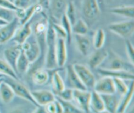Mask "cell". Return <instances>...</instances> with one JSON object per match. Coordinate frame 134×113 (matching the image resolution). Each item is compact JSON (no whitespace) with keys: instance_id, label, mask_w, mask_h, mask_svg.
Here are the masks:
<instances>
[{"instance_id":"cell-1","label":"cell","mask_w":134,"mask_h":113,"mask_svg":"<svg viewBox=\"0 0 134 113\" xmlns=\"http://www.w3.org/2000/svg\"><path fill=\"white\" fill-rule=\"evenodd\" d=\"M56 34L52 26V23H49L46 35V54L44 56V66L48 70H54L58 68L56 57Z\"/></svg>"},{"instance_id":"cell-2","label":"cell","mask_w":134,"mask_h":113,"mask_svg":"<svg viewBox=\"0 0 134 113\" xmlns=\"http://www.w3.org/2000/svg\"><path fill=\"white\" fill-rule=\"evenodd\" d=\"M106 66L101 67L102 68L115 70H126L133 72V64L130 62H126L119 55L111 51L109 52Z\"/></svg>"},{"instance_id":"cell-3","label":"cell","mask_w":134,"mask_h":113,"mask_svg":"<svg viewBox=\"0 0 134 113\" xmlns=\"http://www.w3.org/2000/svg\"><path fill=\"white\" fill-rule=\"evenodd\" d=\"M109 29L116 35L128 39L133 35L134 32V20L129 19L121 22H113L109 25Z\"/></svg>"},{"instance_id":"cell-4","label":"cell","mask_w":134,"mask_h":113,"mask_svg":"<svg viewBox=\"0 0 134 113\" xmlns=\"http://www.w3.org/2000/svg\"><path fill=\"white\" fill-rule=\"evenodd\" d=\"M31 36L20 45L22 51L27 56L31 64H32L39 60L42 52L35 37L31 38Z\"/></svg>"},{"instance_id":"cell-5","label":"cell","mask_w":134,"mask_h":113,"mask_svg":"<svg viewBox=\"0 0 134 113\" xmlns=\"http://www.w3.org/2000/svg\"><path fill=\"white\" fill-rule=\"evenodd\" d=\"M73 66L76 74L86 89H94L96 79L92 72L87 66L79 63L73 64Z\"/></svg>"},{"instance_id":"cell-6","label":"cell","mask_w":134,"mask_h":113,"mask_svg":"<svg viewBox=\"0 0 134 113\" xmlns=\"http://www.w3.org/2000/svg\"><path fill=\"white\" fill-rule=\"evenodd\" d=\"M5 80L13 88L15 95L31 102L34 106H38L35 102V100L33 98L32 95H31V91L29 90L23 84L20 82L19 80H14V79L9 78V80H5Z\"/></svg>"},{"instance_id":"cell-7","label":"cell","mask_w":134,"mask_h":113,"mask_svg":"<svg viewBox=\"0 0 134 113\" xmlns=\"http://www.w3.org/2000/svg\"><path fill=\"white\" fill-rule=\"evenodd\" d=\"M91 91L87 89H73V100L77 103V106L84 113H90Z\"/></svg>"},{"instance_id":"cell-8","label":"cell","mask_w":134,"mask_h":113,"mask_svg":"<svg viewBox=\"0 0 134 113\" xmlns=\"http://www.w3.org/2000/svg\"><path fill=\"white\" fill-rule=\"evenodd\" d=\"M20 26L19 20L16 17L12 21L0 27V45L11 40L16 32Z\"/></svg>"},{"instance_id":"cell-9","label":"cell","mask_w":134,"mask_h":113,"mask_svg":"<svg viewBox=\"0 0 134 113\" xmlns=\"http://www.w3.org/2000/svg\"><path fill=\"white\" fill-rule=\"evenodd\" d=\"M93 90L99 93L100 95L115 93L113 79L109 76H103L98 81L96 80Z\"/></svg>"},{"instance_id":"cell-10","label":"cell","mask_w":134,"mask_h":113,"mask_svg":"<svg viewBox=\"0 0 134 113\" xmlns=\"http://www.w3.org/2000/svg\"><path fill=\"white\" fill-rule=\"evenodd\" d=\"M82 13L84 16L90 20L98 18L101 11L98 0H84Z\"/></svg>"},{"instance_id":"cell-11","label":"cell","mask_w":134,"mask_h":113,"mask_svg":"<svg viewBox=\"0 0 134 113\" xmlns=\"http://www.w3.org/2000/svg\"><path fill=\"white\" fill-rule=\"evenodd\" d=\"M56 57L58 67H64L68 60V48L67 41L65 39L60 38H56Z\"/></svg>"},{"instance_id":"cell-12","label":"cell","mask_w":134,"mask_h":113,"mask_svg":"<svg viewBox=\"0 0 134 113\" xmlns=\"http://www.w3.org/2000/svg\"><path fill=\"white\" fill-rule=\"evenodd\" d=\"M66 84L67 88H71L72 89H82L85 90L86 89L85 85L82 84L79 78L76 74L73 64H69L66 68ZM88 90V89H87Z\"/></svg>"},{"instance_id":"cell-13","label":"cell","mask_w":134,"mask_h":113,"mask_svg":"<svg viewBox=\"0 0 134 113\" xmlns=\"http://www.w3.org/2000/svg\"><path fill=\"white\" fill-rule=\"evenodd\" d=\"M31 95L37 106H44L56 99V95L52 91L45 89H39L31 91Z\"/></svg>"},{"instance_id":"cell-14","label":"cell","mask_w":134,"mask_h":113,"mask_svg":"<svg viewBox=\"0 0 134 113\" xmlns=\"http://www.w3.org/2000/svg\"><path fill=\"white\" fill-rule=\"evenodd\" d=\"M98 73L102 76H109L112 78H120L124 80L133 81L134 74L132 71L115 70H107L99 68Z\"/></svg>"},{"instance_id":"cell-15","label":"cell","mask_w":134,"mask_h":113,"mask_svg":"<svg viewBox=\"0 0 134 113\" xmlns=\"http://www.w3.org/2000/svg\"><path fill=\"white\" fill-rule=\"evenodd\" d=\"M21 51H22L21 45L18 44L8 47L4 51L5 60L14 70L15 72L17 60L20 55Z\"/></svg>"},{"instance_id":"cell-16","label":"cell","mask_w":134,"mask_h":113,"mask_svg":"<svg viewBox=\"0 0 134 113\" xmlns=\"http://www.w3.org/2000/svg\"><path fill=\"white\" fill-rule=\"evenodd\" d=\"M109 52L105 49H98L90 55L88 58L89 66L91 68H99L107 59Z\"/></svg>"},{"instance_id":"cell-17","label":"cell","mask_w":134,"mask_h":113,"mask_svg":"<svg viewBox=\"0 0 134 113\" xmlns=\"http://www.w3.org/2000/svg\"><path fill=\"white\" fill-rule=\"evenodd\" d=\"M68 2L67 0H51L49 8L51 14L56 20H60L65 14Z\"/></svg>"},{"instance_id":"cell-18","label":"cell","mask_w":134,"mask_h":113,"mask_svg":"<svg viewBox=\"0 0 134 113\" xmlns=\"http://www.w3.org/2000/svg\"><path fill=\"white\" fill-rule=\"evenodd\" d=\"M31 34L32 28L31 23L29 22L18 28L11 40L14 41L16 44L22 45L31 36Z\"/></svg>"},{"instance_id":"cell-19","label":"cell","mask_w":134,"mask_h":113,"mask_svg":"<svg viewBox=\"0 0 134 113\" xmlns=\"http://www.w3.org/2000/svg\"><path fill=\"white\" fill-rule=\"evenodd\" d=\"M105 105V109L111 113H116L120 99L116 93L101 95Z\"/></svg>"},{"instance_id":"cell-20","label":"cell","mask_w":134,"mask_h":113,"mask_svg":"<svg viewBox=\"0 0 134 113\" xmlns=\"http://www.w3.org/2000/svg\"><path fill=\"white\" fill-rule=\"evenodd\" d=\"M133 90H134V84L133 81H132L130 85L129 86L128 91L124 95L121 96L120 99L119 106H118L116 113H125L126 110L128 109L130 104L132 102L133 96Z\"/></svg>"},{"instance_id":"cell-21","label":"cell","mask_w":134,"mask_h":113,"mask_svg":"<svg viewBox=\"0 0 134 113\" xmlns=\"http://www.w3.org/2000/svg\"><path fill=\"white\" fill-rule=\"evenodd\" d=\"M76 46L77 50L81 55L86 56L89 53L91 47V42L86 35H75V34Z\"/></svg>"},{"instance_id":"cell-22","label":"cell","mask_w":134,"mask_h":113,"mask_svg":"<svg viewBox=\"0 0 134 113\" xmlns=\"http://www.w3.org/2000/svg\"><path fill=\"white\" fill-rule=\"evenodd\" d=\"M13 88L5 80L0 85V99L5 104H9L12 102L15 97Z\"/></svg>"},{"instance_id":"cell-23","label":"cell","mask_w":134,"mask_h":113,"mask_svg":"<svg viewBox=\"0 0 134 113\" xmlns=\"http://www.w3.org/2000/svg\"><path fill=\"white\" fill-rule=\"evenodd\" d=\"M90 106V111H93L94 113L99 112L102 110H105L102 95L94 90L91 91Z\"/></svg>"},{"instance_id":"cell-24","label":"cell","mask_w":134,"mask_h":113,"mask_svg":"<svg viewBox=\"0 0 134 113\" xmlns=\"http://www.w3.org/2000/svg\"><path fill=\"white\" fill-rule=\"evenodd\" d=\"M110 12L116 15L133 19L134 7L133 5H119L110 9Z\"/></svg>"},{"instance_id":"cell-25","label":"cell","mask_w":134,"mask_h":113,"mask_svg":"<svg viewBox=\"0 0 134 113\" xmlns=\"http://www.w3.org/2000/svg\"><path fill=\"white\" fill-rule=\"evenodd\" d=\"M33 82L38 85H43L47 84L50 79L48 72L43 68H38L31 72Z\"/></svg>"},{"instance_id":"cell-26","label":"cell","mask_w":134,"mask_h":113,"mask_svg":"<svg viewBox=\"0 0 134 113\" xmlns=\"http://www.w3.org/2000/svg\"><path fill=\"white\" fill-rule=\"evenodd\" d=\"M31 63L27 56H26L23 51H21V53L18 57L16 66V72L18 74H25L28 72L30 67L31 66Z\"/></svg>"},{"instance_id":"cell-27","label":"cell","mask_w":134,"mask_h":113,"mask_svg":"<svg viewBox=\"0 0 134 113\" xmlns=\"http://www.w3.org/2000/svg\"><path fill=\"white\" fill-rule=\"evenodd\" d=\"M52 85L54 93L55 95H57L58 93L62 91L66 87L65 82L63 80L62 78L59 74L58 71H56L53 74L52 77Z\"/></svg>"},{"instance_id":"cell-28","label":"cell","mask_w":134,"mask_h":113,"mask_svg":"<svg viewBox=\"0 0 134 113\" xmlns=\"http://www.w3.org/2000/svg\"><path fill=\"white\" fill-rule=\"evenodd\" d=\"M0 74L14 80H19L18 74L14 70L5 60L0 59Z\"/></svg>"},{"instance_id":"cell-29","label":"cell","mask_w":134,"mask_h":113,"mask_svg":"<svg viewBox=\"0 0 134 113\" xmlns=\"http://www.w3.org/2000/svg\"><path fill=\"white\" fill-rule=\"evenodd\" d=\"M89 28L87 24L83 19L77 20L72 25L73 34L75 35H86L88 32Z\"/></svg>"},{"instance_id":"cell-30","label":"cell","mask_w":134,"mask_h":113,"mask_svg":"<svg viewBox=\"0 0 134 113\" xmlns=\"http://www.w3.org/2000/svg\"><path fill=\"white\" fill-rule=\"evenodd\" d=\"M106 40V34L104 30L99 28L96 30L93 38V45L96 49H102L104 46Z\"/></svg>"},{"instance_id":"cell-31","label":"cell","mask_w":134,"mask_h":113,"mask_svg":"<svg viewBox=\"0 0 134 113\" xmlns=\"http://www.w3.org/2000/svg\"><path fill=\"white\" fill-rule=\"evenodd\" d=\"M56 99L61 102L63 108V113H84L76 105L73 104L71 101H67L56 97Z\"/></svg>"},{"instance_id":"cell-32","label":"cell","mask_w":134,"mask_h":113,"mask_svg":"<svg viewBox=\"0 0 134 113\" xmlns=\"http://www.w3.org/2000/svg\"><path fill=\"white\" fill-rule=\"evenodd\" d=\"M115 88V93L120 96L124 95L128 91L129 87L126 85L125 80L120 78H113Z\"/></svg>"},{"instance_id":"cell-33","label":"cell","mask_w":134,"mask_h":113,"mask_svg":"<svg viewBox=\"0 0 134 113\" xmlns=\"http://www.w3.org/2000/svg\"><path fill=\"white\" fill-rule=\"evenodd\" d=\"M65 14L72 25L77 21V13H76L75 6L73 1L68 2Z\"/></svg>"},{"instance_id":"cell-34","label":"cell","mask_w":134,"mask_h":113,"mask_svg":"<svg viewBox=\"0 0 134 113\" xmlns=\"http://www.w3.org/2000/svg\"><path fill=\"white\" fill-rule=\"evenodd\" d=\"M61 21V26L64 28L65 32L67 34V41L68 43H70L73 38V32H72V24L69 22V20L66 17L65 14H64L62 18L60 20Z\"/></svg>"},{"instance_id":"cell-35","label":"cell","mask_w":134,"mask_h":113,"mask_svg":"<svg viewBox=\"0 0 134 113\" xmlns=\"http://www.w3.org/2000/svg\"><path fill=\"white\" fill-rule=\"evenodd\" d=\"M16 17L15 11L9 9L0 8V18L6 22H9L13 20Z\"/></svg>"},{"instance_id":"cell-36","label":"cell","mask_w":134,"mask_h":113,"mask_svg":"<svg viewBox=\"0 0 134 113\" xmlns=\"http://www.w3.org/2000/svg\"><path fill=\"white\" fill-rule=\"evenodd\" d=\"M56 97L67 101H71L73 98V89L65 88L62 91L57 95Z\"/></svg>"},{"instance_id":"cell-37","label":"cell","mask_w":134,"mask_h":113,"mask_svg":"<svg viewBox=\"0 0 134 113\" xmlns=\"http://www.w3.org/2000/svg\"><path fill=\"white\" fill-rule=\"evenodd\" d=\"M126 51L129 62L134 64V48L132 42L129 39H126Z\"/></svg>"},{"instance_id":"cell-38","label":"cell","mask_w":134,"mask_h":113,"mask_svg":"<svg viewBox=\"0 0 134 113\" xmlns=\"http://www.w3.org/2000/svg\"><path fill=\"white\" fill-rule=\"evenodd\" d=\"M52 23V22H51ZM52 26L53 28V30L54 31L55 34L57 38H64L67 41V34L65 32L64 28L61 26V24L56 23H52Z\"/></svg>"},{"instance_id":"cell-39","label":"cell","mask_w":134,"mask_h":113,"mask_svg":"<svg viewBox=\"0 0 134 113\" xmlns=\"http://www.w3.org/2000/svg\"><path fill=\"white\" fill-rule=\"evenodd\" d=\"M32 0H13V3L19 9H26L31 5Z\"/></svg>"},{"instance_id":"cell-40","label":"cell","mask_w":134,"mask_h":113,"mask_svg":"<svg viewBox=\"0 0 134 113\" xmlns=\"http://www.w3.org/2000/svg\"><path fill=\"white\" fill-rule=\"evenodd\" d=\"M0 8L9 9V10L16 11L18 9L14 5L13 1L10 0H0Z\"/></svg>"},{"instance_id":"cell-41","label":"cell","mask_w":134,"mask_h":113,"mask_svg":"<svg viewBox=\"0 0 134 113\" xmlns=\"http://www.w3.org/2000/svg\"><path fill=\"white\" fill-rule=\"evenodd\" d=\"M55 100L52 102L48 103L45 106H44V108L47 113H56V106Z\"/></svg>"},{"instance_id":"cell-42","label":"cell","mask_w":134,"mask_h":113,"mask_svg":"<svg viewBox=\"0 0 134 113\" xmlns=\"http://www.w3.org/2000/svg\"><path fill=\"white\" fill-rule=\"evenodd\" d=\"M30 110L27 109L26 107H24V106H17V107L14 108V109H12L9 113H31L32 112H30Z\"/></svg>"},{"instance_id":"cell-43","label":"cell","mask_w":134,"mask_h":113,"mask_svg":"<svg viewBox=\"0 0 134 113\" xmlns=\"http://www.w3.org/2000/svg\"><path fill=\"white\" fill-rule=\"evenodd\" d=\"M37 2L38 5H39L42 9H48L51 0H37Z\"/></svg>"},{"instance_id":"cell-44","label":"cell","mask_w":134,"mask_h":113,"mask_svg":"<svg viewBox=\"0 0 134 113\" xmlns=\"http://www.w3.org/2000/svg\"><path fill=\"white\" fill-rule=\"evenodd\" d=\"M122 0H105V3L106 5L113 8L117 6L118 4Z\"/></svg>"},{"instance_id":"cell-45","label":"cell","mask_w":134,"mask_h":113,"mask_svg":"<svg viewBox=\"0 0 134 113\" xmlns=\"http://www.w3.org/2000/svg\"><path fill=\"white\" fill-rule=\"evenodd\" d=\"M56 113H63V108L61 102L56 99Z\"/></svg>"},{"instance_id":"cell-46","label":"cell","mask_w":134,"mask_h":113,"mask_svg":"<svg viewBox=\"0 0 134 113\" xmlns=\"http://www.w3.org/2000/svg\"><path fill=\"white\" fill-rule=\"evenodd\" d=\"M31 113H47V112H46L44 106H36V109L33 110Z\"/></svg>"},{"instance_id":"cell-47","label":"cell","mask_w":134,"mask_h":113,"mask_svg":"<svg viewBox=\"0 0 134 113\" xmlns=\"http://www.w3.org/2000/svg\"><path fill=\"white\" fill-rule=\"evenodd\" d=\"M7 23H8L7 22H6V21H5L4 20L0 18V27H1V26H4V25H5L6 24H7Z\"/></svg>"},{"instance_id":"cell-48","label":"cell","mask_w":134,"mask_h":113,"mask_svg":"<svg viewBox=\"0 0 134 113\" xmlns=\"http://www.w3.org/2000/svg\"><path fill=\"white\" fill-rule=\"evenodd\" d=\"M97 113H111V112H109L107 111V110H102V111L99 112H97Z\"/></svg>"},{"instance_id":"cell-49","label":"cell","mask_w":134,"mask_h":113,"mask_svg":"<svg viewBox=\"0 0 134 113\" xmlns=\"http://www.w3.org/2000/svg\"><path fill=\"white\" fill-rule=\"evenodd\" d=\"M4 80H5V77L1 78H0V85H1V83H2Z\"/></svg>"},{"instance_id":"cell-50","label":"cell","mask_w":134,"mask_h":113,"mask_svg":"<svg viewBox=\"0 0 134 113\" xmlns=\"http://www.w3.org/2000/svg\"><path fill=\"white\" fill-rule=\"evenodd\" d=\"M3 77H5V76L3 74H0V78H3Z\"/></svg>"},{"instance_id":"cell-51","label":"cell","mask_w":134,"mask_h":113,"mask_svg":"<svg viewBox=\"0 0 134 113\" xmlns=\"http://www.w3.org/2000/svg\"><path fill=\"white\" fill-rule=\"evenodd\" d=\"M10 1H13V0H10Z\"/></svg>"}]
</instances>
